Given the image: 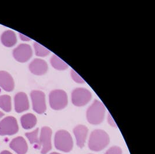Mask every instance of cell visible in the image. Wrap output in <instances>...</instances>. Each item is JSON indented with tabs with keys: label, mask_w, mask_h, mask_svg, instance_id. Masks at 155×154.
Here are the masks:
<instances>
[{
	"label": "cell",
	"mask_w": 155,
	"mask_h": 154,
	"mask_svg": "<svg viewBox=\"0 0 155 154\" xmlns=\"http://www.w3.org/2000/svg\"><path fill=\"white\" fill-rule=\"evenodd\" d=\"M109 143V137L104 130H96L92 132L89 139L88 147L94 151L104 149Z\"/></svg>",
	"instance_id": "6da1fadb"
},
{
	"label": "cell",
	"mask_w": 155,
	"mask_h": 154,
	"mask_svg": "<svg viewBox=\"0 0 155 154\" xmlns=\"http://www.w3.org/2000/svg\"><path fill=\"white\" fill-rule=\"evenodd\" d=\"M105 107L102 102L96 99L88 109L87 118L92 125H98L102 122L105 117Z\"/></svg>",
	"instance_id": "7a4b0ae2"
},
{
	"label": "cell",
	"mask_w": 155,
	"mask_h": 154,
	"mask_svg": "<svg viewBox=\"0 0 155 154\" xmlns=\"http://www.w3.org/2000/svg\"><path fill=\"white\" fill-rule=\"evenodd\" d=\"M55 146L57 149L69 152L73 147V139L71 134L65 130L57 132L55 136Z\"/></svg>",
	"instance_id": "3957f363"
},
{
	"label": "cell",
	"mask_w": 155,
	"mask_h": 154,
	"mask_svg": "<svg viewBox=\"0 0 155 154\" xmlns=\"http://www.w3.org/2000/svg\"><path fill=\"white\" fill-rule=\"evenodd\" d=\"M49 104L55 110H61L64 108L68 102V95L65 91L62 90H55L49 94Z\"/></svg>",
	"instance_id": "277c9868"
},
{
	"label": "cell",
	"mask_w": 155,
	"mask_h": 154,
	"mask_svg": "<svg viewBox=\"0 0 155 154\" xmlns=\"http://www.w3.org/2000/svg\"><path fill=\"white\" fill-rule=\"evenodd\" d=\"M19 126L16 119L8 116L0 122V135L12 136L18 132Z\"/></svg>",
	"instance_id": "5b68a950"
},
{
	"label": "cell",
	"mask_w": 155,
	"mask_h": 154,
	"mask_svg": "<svg viewBox=\"0 0 155 154\" xmlns=\"http://www.w3.org/2000/svg\"><path fill=\"white\" fill-rule=\"evenodd\" d=\"M92 94L88 90L84 88H78L74 90L71 94V101L74 105L83 106L91 100Z\"/></svg>",
	"instance_id": "8992f818"
},
{
	"label": "cell",
	"mask_w": 155,
	"mask_h": 154,
	"mask_svg": "<svg viewBox=\"0 0 155 154\" xmlns=\"http://www.w3.org/2000/svg\"><path fill=\"white\" fill-rule=\"evenodd\" d=\"M33 108L35 112L42 114L45 112L47 106L45 94L41 91L34 90L31 92Z\"/></svg>",
	"instance_id": "52a82bcc"
},
{
	"label": "cell",
	"mask_w": 155,
	"mask_h": 154,
	"mask_svg": "<svg viewBox=\"0 0 155 154\" xmlns=\"http://www.w3.org/2000/svg\"><path fill=\"white\" fill-rule=\"evenodd\" d=\"M32 54L33 51L31 47L26 44H20L13 51L15 59L20 62H27L30 59Z\"/></svg>",
	"instance_id": "ba28073f"
},
{
	"label": "cell",
	"mask_w": 155,
	"mask_h": 154,
	"mask_svg": "<svg viewBox=\"0 0 155 154\" xmlns=\"http://www.w3.org/2000/svg\"><path fill=\"white\" fill-rule=\"evenodd\" d=\"M51 129L48 127H43L41 129L39 139L41 147V154H46L51 149Z\"/></svg>",
	"instance_id": "9c48e42d"
},
{
	"label": "cell",
	"mask_w": 155,
	"mask_h": 154,
	"mask_svg": "<svg viewBox=\"0 0 155 154\" xmlns=\"http://www.w3.org/2000/svg\"><path fill=\"white\" fill-rule=\"evenodd\" d=\"M15 109L18 113L26 111L29 109V102L27 95L24 92H19L15 97Z\"/></svg>",
	"instance_id": "30bf717a"
},
{
	"label": "cell",
	"mask_w": 155,
	"mask_h": 154,
	"mask_svg": "<svg viewBox=\"0 0 155 154\" xmlns=\"http://www.w3.org/2000/svg\"><path fill=\"white\" fill-rule=\"evenodd\" d=\"M29 69L34 75H42L47 72V63L41 59H35L30 64Z\"/></svg>",
	"instance_id": "8fae6325"
},
{
	"label": "cell",
	"mask_w": 155,
	"mask_h": 154,
	"mask_svg": "<svg viewBox=\"0 0 155 154\" xmlns=\"http://www.w3.org/2000/svg\"><path fill=\"white\" fill-rule=\"evenodd\" d=\"M10 148L18 154H25L28 150V144L22 137H17L11 141Z\"/></svg>",
	"instance_id": "7c38bea8"
},
{
	"label": "cell",
	"mask_w": 155,
	"mask_h": 154,
	"mask_svg": "<svg viewBox=\"0 0 155 154\" xmlns=\"http://www.w3.org/2000/svg\"><path fill=\"white\" fill-rule=\"evenodd\" d=\"M14 81L7 72L0 71V87L5 91H12L14 89Z\"/></svg>",
	"instance_id": "4fadbf2b"
},
{
	"label": "cell",
	"mask_w": 155,
	"mask_h": 154,
	"mask_svg": "<svg viewBox=\"0 0 155 154\" xmlns=\"http://www.w3.org/2000/svg\"><path fill=\"white\" fill-rule=\"evenodd\" d=\"M88 131L87 127L83 125L76 126L73 130V132L77 141V144L81 148L84 146Z\"/></svg>",
	"instance_id": "5bb4252c"
},
{
	"label": "cell",
	"mask_w": 155,
	"mask_h": 154,
	"mask_svg": "<svg viewBox=\"0 0 155 154\" xmlns=\"http://www.w3.org/2000/svg\"><path fill=\"white\" fill-rule=\"evenodd\" d=\"M1 40L2 44L7 47L14 46L17 42L15 33L11 30H7L4 32L1 35Z\"/></svg>",
	"instance_id": "9a60e30c"
},
{
	"label": "cell",
	"mask_w": 155,
	"mask_h": 154,
	"mask_svg": "<svg viewBox=\"0 0 155 154\" xmlns=\"http://www.w3.org/2000/svg\"><path fill=\"white\" fill-rule=\"evenodd\" d=\"M21 121L23 128L28 130L32 129L35 126L37 123V118L33 114L27 113L21 116Z\"/></svg>",
	"instance_id": "2e32d148"
},
{
	"label": "cell",
	"mask_w": 155,
	"mask_h": 154,
	"mask_svg": "<svg viewBox=\"0 0 155 154\" xmlns=\"http://www.w3.org/2000/svg\"><path fill=\"white\" fill-rule=\"evenodd\" d=\"M26 137L28 139L30 142L34 145V148L39 149L41 148V145L40 143V140L38 138V129H36L35 130L25 134Z\"/></svg>",
	"instance_id": "e0dca14e"
},
{
	"label": "cell",
	"mask_w": 155,
	"mask_h": 154,
	"mask_svg": "<svg viewBox=\"0 0 155 154\" xmlns=\"http://www.w3.org/2000/svg\"><path fill=\"white\" fill-rule=\"evenodd\" d=\"M51 63L52 66L57 70H65L69 66L67 63L56 55H54L51 57Z\"/></svg>",
	"instance_id": "ac0fdd59"
},
{
	"label": "cell",
	"mask_w": 155,
	"mask_h": 154,
	"mask_svg": "<svg viewBox=\"0 0 155 154\" xmlns=\"http://www.w3.org/2000/svg\"><path fill=\"white\" fill-rule=\"evenodd\" d=\"M0 108L5 112H9L11 111V98L8 95L0 96Z\"/></svg>",
	"instance_id": "d6986e66"
},
{
	"label": "cell",
	"mask_w": 155,
	"mask_h": 154,
	"mask_svg": "<svg viewBox=\"0 0 155 154\" xmlns=\"http://www.w3.org/2000/svg\"><path fill=\"white\" fill-rule=\"evenodd\" d=\"M34 48L35 49V55L38 56H47L51 52L49 49L44 47L38 42L34 43Z\"/></svg>",
	"instance_id": "ffe728a7"
},
{
	"label": "cell",
	"mask_w": 155,
	"mask_h": 154,
	"mask_svg": "<svg viewBox=\"0 0 155 154\" xmlns=\"http://www.w3.org/2000/svg\"><path fill=\"white\" fill-rule=\"evenodd\" d=\"M71 76L72 79L74 80V82H77L78 83H84V80L83 78L81 77L76 72H75L73 69L71 70Z\"/></svg>",
	"instance_id": "44dd1931"
},
{
	"label": "cell",
	"mask_w": 155,
	"mask_h": 154,
	"mask_svg": "<svg viewBox=\"0 0 155 154\" xmlns=\"http://www.w3.org/2000/svg\"><path fill=\"white\" fill-rule=\"evenodd\" d=\"M122 151L120 147H115L110 148L106 152L105 154H121Z\"/></svg>",
	"instance_id": "7402d4cb"
},
{
	"label": "cell",
	"mask_w": 155,
	"mask_h": 154,
	"mask_svg": "<svg viewBox=\"0 0 155 154\" xmlns=\"http://www.w3.org/2000/svg\"><path fill=\"white\" fill-rule=\"evenodd\" d=\"M107 121H108V123H109L111 126H113V127H117L116 124V123H115V122H114V120H113L112 117V116H111V115H110V113L108 115Z\"/></svg>",
	"instance_id": "603a6c76"
},
{
	"label": "cell",
	"mask_w": 155,
	"mask_h": 154,
	"mask_svg": "<svg viewBox=\"0 0 155 154\" xmlns=\"http://www.w3.org/2000/svg\"><path fill=\"white\" fill-rule=\"evenodd\" d=\"M19 35H20V37H21V40H23V41H29V40H30V38H28L26 35H23L21 34V33L19 34Z\"/></svg>",
	"instance_id": "cb8c5ba5"
},
{
	"label": "cell",
	"mask_w": 155,
	"mask_h": 154,
	"mask_svg": "<svg viewBox=\"0 0 155 154\" xmlns=\"http://www.w3.org/2000/svg\"><path fill=\"white\" fill-rule=\"evenodd\" d=\"M0 154H12L11 152H10L9 151H7V150H5V151H2Z\"/></svg>",
	"instance_id": "d4e9b609"
},
{
	"label": "cell",
	"mask_w": 155,
	"mask_h": 154,
	"mask_svg": "<svg viewBox=\"0 0 155 154\" xmlns=\"http://www.w3.org/2000/svg\"><path fill=\"white\" fill-rule=\"evenodd\" d=\"M4 115V114L2 112L0 111V118H1Z\"/></svg>",
	"instance_id": "484cf974"
},
{
	"label": "cell",
	"mask_w": 155,
	"mask_h": 154,
	"mask_svg": "<svg viewBox=\"0 0 155 154\" xmlns=\"http://www.w3.org/2000/svg\"><path fill=\"white\" fill-rule=\"evenodd\" d=\"M50 154H58V153H57V152H52V153H51Z\"/></svg>",
	"instance_id": "4316f807"
}]
</instances>
